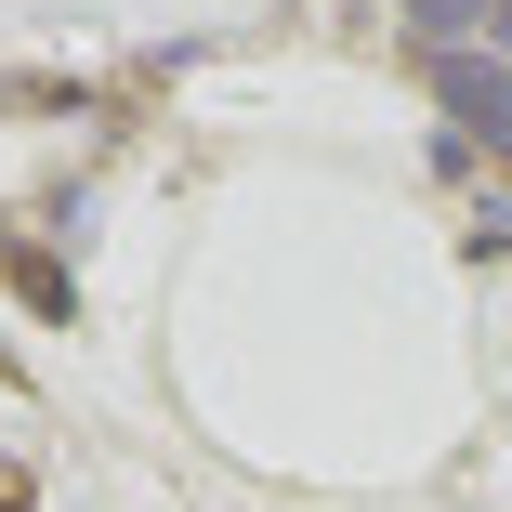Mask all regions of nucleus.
Returning <instances> with one entry per match:
<instances>
[{"mask_svg":"<svg viewBox=\"0 0 512 512\" xmlns=\"http://www.w3.org/2000/svg\"><path fill=\"white\" fill-rule=\"evenodd\" d=\"M434 92H447V119H460V132L512 145V66H499V53H434Z\"/></svg>","mask_w":512,"mask_h":512,"instance_id":"obj_1","label":"nucleus"},{"mask_svg":"<svg viewBox=\"0 0 512 512\" xmlns=\"http://www.w3.org/2000/svg\"><path fill=\"white\" fill-rule=\"evenodd\" d=\"M473 27H499V0H407V40L421 53H460Z\"/></svg>","mask_w":512,"mask_h":512,"instance_id":"obj_2","label":"nucleus"},{"mask_svg":"<svg viewBox=\"0 0 512 512\" xmlns=\"http://www.w3.org/2000/svg\"><path fill=\"white\" fill-rule=\"evenodd\" d=\"M14 289H27V302H40V316H66V302H79V289H66V263H53V250H14Z\"/></svg>","mask_w":512,"mask_h":512,"instance_id":"obj_3","label":"nucleus"}]
</instances>
